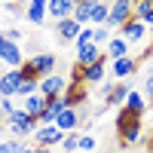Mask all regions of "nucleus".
<instances>
[{"label":"nucleus","mask_w":153,"mask_h":153,"mask_svg":"<svg viewBox=\"0 0 153 153\" xmlns=\"http://www.w3.org/2000/svg\"><path fill=\"white\" fill-rule=\"evenodd\" d=\"M141 129H144V113H135L129 107H120L117 110V138H120V147L123 150H129L138 141H144Z\"/></svg>","instance_id":"obj_1"},{"label":"nucleus","mask_w":153,"mask_h":153,"mask_svg":"<svg viewBox=\"0 0 153 153\" xmlns=\"http://www.w3.org/2000/svg\"><path fill=\"white\" fill-rule=\"evenodd\" d=\"M3 126L9 129V135H12V138H28V135L34 138V132H37V126H40V123H37L31 113H25V110L19 107V110L12 113V117H9Z\"/></svg>","instance_id":"obj_2"},{"label":"nucleus","mask_w":153,"mask_h":153,"mask_svg":"<svg viewBox=\"0 0 153 153\" xmlns=\"http://www.w3.org/2000/svg\"><path fill=\"white\" fill-rule=\"evenodd\" d=\"M132 6H135V0H110V16H107V25H104V28L120 31L123 25L132 19Z\"/></svg>","instance_id":"obj_3"},{"label":"nucleus","mask_w":153,"mask_h":153,"mask_svg":"<svg viewBox=\"0 0 153 153\" xmlns=\"http://www.w3.org/2000/svg\"><path fill=\"white\" fill-rule=\"evenodd\" d=\"M0 61H3L6 68H22L25 65V55H22V46L12 43L3 37V31H0Z\"/></svg>","instance_id":"obj_4"},{"label":"nucleus","mask_w":153,"mask_h":153,"mask_svg":"<svg viewBox=\"0 0 153 153\" xmlns=\"http://www.w3.org/2000/svg\"><path fill=\"white\" fill-rule=\"evenodd\" d=\"M138 65H141V61H138L135 55H126V58L110 61V80H113V83H126V80L138 71Z\"/></svg>","instance_id":"obj_5"},{"label":"nucleus","mask_w":153,"mask_h":153,"mask_svg":"<svg viewBox=\"0 0 153 153\" xmlns=\"http://www.w3.org/2000/svg\"><path fill=\"white\" fill-rule=\"evenodd\" d=\"M68 92V76H61V74H49L40 80V95L43 98H58V95H65Z\"/></svg>","instance_id":"obj_6"},{"label":"nucleus","mask_w":153,"mask_h":153,"mask_svg":"<svg viewBox=\"0 0 153 153\" xmlns=\"http://www.w3.org/2000/svg\"><path fill=\"white\" fill-rule=\"evenodd\" d=\"M28 65L34 68L37 80H43V76L55 74V65H58V58H55L52 52H37V55H31V58H28Z\"/></svg>","instance_id":"obj_7"},{"label":"nucleus","mask_w":153,"mask_h":153,"mask_svg":"<svg viewBox=\"0 0 153 153\" xmlns=\"http://www.w3.org/2000/svg\"><path fill=\"white\" fill-rule=\"evenodd\" d=\"M61 141H65V132L58 126H37V132H34V144L37 147H55Z\"/></svg>","instance_id":"obj_8"},{"label":"nucleus","mask_w":153,"mask_h":153,"mask_svg":"<svg viewBox=\"0 0 153 153\" xmlns=\"http://www.w3.org/2000/svg\"><path fill=\"white\" fill-rule=\"evenodd\" d=\"M22 71L19 68H9L3 76H0V98H16L19 95V86H22Z\"/></svg>","instance_id":"obj_9"},{"label":"nucleus","mask_w":153,"mask_h":153,"mask_svg":"<svg viewBox=\"0 0 153 153\" xmlns=\"http://www.w3.org/2000/svg\"><path fill=\"white\" fill-rule=\"evenodd\" d=\"M107 74H110V68H107V55H104L101 61L83 68V83H86V86H101V83L107 80Z\"/></svg>","instance_id":"obj_10"},{"label":"nucleus","mask_w":153,"mask_h":153,"mask_svg":"<svg viewBox=\"0 0 153 153\" xmlns=\"http://www.w3.org/2000/svg\"><path fill=\"white\" fill-rule=\"evenodd\" d=\"M147 31H150L147 25H144L141 19H135V16H132V19L126 22V25H123V28H120L117 34H120V37H126V40H129V43H141L144 37H147Z\"/></svg>","instance_id":"obj_11"},{"label":"nucleus","mask_w":153,"mask_h":153,"mask_svg":"<svg viewBox=\"0 0 153 153\" xmlns=\"http://www.w3.org/2000/svg\"><path fill=\"white\" fill-rule=\"evenodd\" d=\"M80 31H83V25L76 22L74 16H71V19H61V22H55V34H58V40H61V43H76Z\"/></svg>","instance_id":"obj_12"},{"label":"nucleus","mask_w":153,"mask_h":153,"mask_svg":"<svg viewBox=\"0 0 153 153\" xmlns=\"http://www.w3.org/2000/svg\"><path fill=\"white\" fill-rule=\"evenodd\" d=\"M25 19L31 25H43L49 19V0H28L25 3Z\"/></svg>","instance_id":"obj_13"},{"label":"nucleus","mask_w":153,"mask_h":153,"mask_svg":"<svg viewBox=\"0 0 153 153\" xmlns=\"http://www.w3.org/2000/svg\"><path fill=\"white\" fill-rule=\"evenodd\" d=\"M55 126H58V129L68 135V132H76V129L83 126V117H80V110H76V107H65V110L58 113Z\"/></svg>","instance_id":"obj_14"},{"label":"nucleus","mask_w":153,"mask_h":153,"mask_svg":"<svg viewBox=\"0 0 153 153\" xmlns=\"http://www.w3.org/2000/svg\"><path fill=\"white\" fill-rule=\"evenodd\" d=\"M46 104H49V98H43L40 92H34V95H28V98H22V104H19V107H22L25 113H31V117L40 123V113L46 110Z\"/></svg>","instance_id":"obj_15"},{"label":"nucleus","mask_w":153,"mask_h":153,"mask_svg":"<svg viewBox=\"0 0 153 153\" xmlns=\"http://www.w3.org/2000/svg\"><path fill=\"white\" fill-rule=\"evenodd\" d=\"M129 92H132V89L126 86V83H113V89L107 92V98H104V104H101V110H107V107H123L126 98H129Z\"/></svg>","instance_id":"obj_16"},{"label":"nucleus","mask_w":153,"mask_h":153,"mask_svg":"<svg viewBox=\"0 0 153 153\" xmlns=\"http://www.w3.org/2000/svg\"><path fill=\"white\" fill-rule=\"evenodd\" d=\"M129 49H132V43L126 40V37H120V34H113V40L107 43V49H104V55H107V61H117V58H126V55H129Z\"/></svg>","instance_id":"obj_17"},{"label":"nucleus","mask_w":153,"mask_h":153,"mask_svg":"<svg viewBox=\"0 0 153 153\" xmlns=\"http://www.w3.org/2000/svg\"><path fill=\"white\" fill-rule=\"evenodd\" d=\"M65 101H68V107H76V110H80L86 101H89V86H86V83H83V86H71V83H68Z\"/></svg>","instance_id":"obj_18"},{"label":"nucleus","mask_w":153,"mask_h":153,"mask_svg":"<svg viewBox=\"0 0 153 153\" xmlns=\"http://www.w3.org/2000/svg\"><path fill=\"white\" fill-rule=\"evenodd\" d=\"M104 58V49L101 46H86V49H76V65L80 68H89V65H95V61H101Z\"/></svg>","instance_id":"obj_19"},{"label":"nucleus","mask_w":153,"mask_h":153,"mask_svg":"<svg viewBox=\"0 0 153 153\" xmlns=\"http://www.w3.org/2000/svg\"><path fill=\"white\" fill-rule=\"evenodd\" d=\"M74 0H49V19H55V22H61V19H71L74 16Z\"/></svg>","instance_id":"obj_20"},{"label":"nucleus","mask_w":153,"mask_h":153,"mask_svg":"<svg viewBox=\"0 0 153 153\" xmlns=\"http://www.w3.org/2000/svg\"><path fill=\"white\" fill-rule=\"evenodd\" d=\"M92 6H95V0H83V3L74 6V19L80 22L83 28H86V25H92Z\"/></svg>","instance_id":"obj_21"},{"label":"nucleus","mask_w":153,"mask_h":153,"mask_svg":"<svg viewBox=\"0 0 153 153\" xmlns=\"http://www.w3.org/2000/svg\"><path fill=\"white\" fill-rule=\"evenodd\" d=\"M107 16H110V0H101V3H95V6H92V28L107 25Z\"/></svg>","instance_id":"obj_22"},{"label":"nucleus","mask_w":153,"mask_h":153,"mask_svg":"<svg viewBox=\"0 0 153 153\" xmlns=\"http://www.w3.org/2000/svg\"><path fill=\"white\" fill-rule=\"evenodd\" d=\"M34 144H28L25 138H9V141H0V153H28Z\"/></svg>","instance_id":"obj_23"},{"label":"nucleus","mask_w":153,"mask_h":153,"mask_svg":"<svg viewBox=\"0 0 153 153\" xmlns=\"http://www.w3.org/2000/svg\"><path fill=\"white\" fill-rule=\"evenodd\" d=\"M123 107H129V110H135V113H144V110H147V98H144L141 92H135V89H132Z\"/></svg>","instance_id":"obj_24"},{"label":"nucleus","mask_w":153,"mask_h":153,"mask_svg":"<svg viewBox=\"0 0 153 153\" xmlns=\"http://www.w3.org/2000/svg\"><path fill=\"white\" fill-rule=\"evenodd\" d=\"M92 43H95V28H92V25H86V28L80 31V37H76L74 49H86V46H92Z\"/></svg>","instance_id":"obj_25"},{"label":"nucleus","mask_w":153,"mask_h":153,"mask_svg":"<svg viewBox=\"0 0 153 153\" xmlns=\"http://www.w3.org/2000/svg\"><path fill=\"white\" fill-rule=\"evenodd\" d=\"M150 12H153V0H135V6H132V16H135V19L147 22Z\"/></svg>","instance_id":"obj_26"},{"label":"nucleus","mask_w":153,"mask_h":153,"mask_svg":"<svg viewBox=\"0 0 153 153\" xmlns=\"http://www.w3.org/2000/svg\"><path fill=\"white\" fill-rule=\"evenodd\" d=\"M110 40H113V31H110V28H104V25H101V28H95V46L107 49Z\"/></svg>","instance_id":"obj_27"},{"label":"nucleus","mask_w":153,"mask_h":153,"mask_svg":"<svg viewBox=\"0 0 153 153\" xmlns=\"http://www.w3.org/2000/svg\"><path fill=\"white\" fill-rule=\"evenodd\" d=\"M61 150H65V153L80 150V132H68V135H65V141H61Z\"/></svg>","instance_id":"obj_28"},{"label":"nucleus","mask_w":153,"mask_h":153,"mask_svg":"<svg viewBox=\"0 0 153 153\" xmlns=\"http://www.w3.org/2000/svg\"><path fill=\"white\" fill-rule=\"evenodd\" d=\"M68 83L71 86H83V68L74 61V68H71V74H68Z\"/></svg>","instance_id":"obj_29"},{"label":"nucleus","mask_w":153,"mask_h":153,"mask_svg":"<svg viewBox=\"0 0 153 153\" xmlns=\"http://www.w3.org/2000/svg\"><path fill=\"white\" fill-rule=\"evenodd\" d=\"M95 147H98L95 135H80V150H83V153H92Z\"/></svg>","instance_id":"obj_30"},{"label":"nucleus","mask_w":153,"mask_h":153,"mask_svg":"<svg viewBox=\"0 0 153 153\" xmlns=\"http://www.w3.org/2000/svg\"><path fill=\"white\" fill-rule=\"evenodd\" d=\"M3 37H6V40H12V43H22V31H19V28H6Z\"/></svg>","instance_id":"obj_31"},{"label":"nucleus","mask_w":153,"mask_h":153,"mask_svg":"<svg viewBox=\"0 0 153 153\" xmlns=\"http://www.w3.org/2000/svg\"><path fill=\"white\" fill-rule=\"evenodd\" d=\"M144 98H150V101H153V71L147 74V83H144Z\"/></svg>","instance_id":"obj_32"},{"label":"nucleus","mask_w":153,"mask_h":153,"mask_svg":"<svg viewBox=\"0 0 153 153\" xmlns=\"http://www.w3.org/2000/svg\"><path fill=\"white\" fill-rule=\"evenodd\" d=\"M28 153H52V147H37V144H34Z\"/></svg>","instance_id":"obj_33"},{"label":"nucleus","mask_w":153,"mask_h":153,"mask_svg":"<svg viewBox=\"0 0 153 153\" xmlns=\"http://www.w3.org/2000/svg\"><path fill=\"white\" fill-rule=\"evenodd\" d=\"M141 153H153V138H147V141H144V150Z\"/></svg>","instance_id":"obj_34"},{"label":"nucleus","mask_w":153,"mask_h":153,"mask_svg":"<svg viewBox=\"0 0 153 153\" xmlns=\"http://www.w3.org/2000/svg\"><path fill=\"white\" fill-rule=\"evenodd\" d=\"M6 71H9V68H6V65H3V61H0V76H3V74H6Z\"/></svg>","instance_id":"obj_35"},{"label":"nucleus","mask_w":153,"mask_h":153,"mask_svg":"<svg viewBox=\"0 0 153 153\" xmlns=\"http://www.w3.org/2000/svg\"><path fill=\"white\" fill-rule=\"evenodd\" d=\"M0 3H3V6H9V3H16V0H0Z\"/></svg>","instance_id":"obj_36"},{"label":"nucleus","mask_w":153,"mask_h":153,"mask_svg":"<svg viewBox=\"0 0 153 153\" xmlns=\"http://www.w3.org/2000/svg\"><path fill=\"white\" fill-rule=\"evenodd\" d=\"M74 3H83V0H74Z\"/></svg>","instance_id":"obj_37"},{"label":"nucleus","mask_w":153,"mask_h":153,"mask_svg":"<svg viewBox=\"0 0 153 153\" xmlns=\"http://www.w3.org/2000/svg\"><path fill=\"white\" fill-rule=\"evenodd\" d=\"M95 3H101V0H95Z\"/></svg>","instance_id":"obj_38"},{"label":"nucleus","mask_w":153,"mask_h":153,"mask_svg":"<svg viewBox=\"0 0 153 153\" xmlns=\"http://www.w3.org/2000/svg\"><path fill=\"white\" fill-rule=\"evenodd\" d=\"M25 3H28V0H25Z\"/></svg>","instance_id":"obj_39"}]
</instances>
